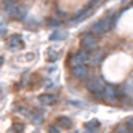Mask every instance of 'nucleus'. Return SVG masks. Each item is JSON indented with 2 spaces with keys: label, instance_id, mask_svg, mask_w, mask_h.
Masks as SVG:
<instances>
[{
  "label": "nucleus",
  "instance_id": "obj_20",
  "mask_svg": "<svg viewBox=\"0 0 133 133\" xmlns=\"http://www.w3.org/2000/svg\"><path fill=\"white\" fill-rule=\"evenodd\" d=\"M97 3H102V0H93V5H97Z\"/></svg>",
  "mask_w": 133,
  "mask_h": 133
},
{
  "label": "nucleus",
  "instance_id": "obj_19",
  "mask_svg": "<svg viewBox=\"0 0 133 133\" xmlns=\"http://www.w3.org/2000/svg\"><path fill=\"white\" fill-rule=\"evenodd\" d=\"M48 132H49V133H60V132H58V129H57L55 126H51Z\"/></svg>",
  "mask_w": 133,
  "mask_h": 133
},
{
  "label": "nucleus",
  "instance_id": "obj_7",
  "mask_svg": "<svg viewBox=\"0 0 133 133\" xmlns=\"http://www.w3.org/2000/svg\"><path fill=\"white\" fill-rule=\"evenodd\" d=\"M103 96L106 97V100H112L114 102L115 99H117V88H115L114 85H105V88H103Z\"/></svg>",
  "mask_w": 133,
  "mask_h": 133
},
{
  "label": "nucleus",
  "instance_id": "obj_10",
  "mask_svg": "<svg viewBox=\"0 0 133 133\" xmlns=\"http://www.w3.org/2000/svg\"><path fill=\"white\" fill-rule=\"evenodd\" d=\"M57 124L60 127H63V129H70V127L73 126L72 120H70L69 117H58V118H57Z\"/></svg>",
  "mask_w": 133,
  "mask_h": 133
},
{
  "label": "nucleus",
  "instance_id": "obj_12",
  "mask_svg": "<svg viewBox=\"0 0 133 133\" xmlns=\"http://www.w3.org/2000/svg\"><path fill=\"white\" fill-rule=\"evenodd\" d=\"M66 36H67L66 31H55V33H52V35L49 36V39H52V41H58V39H64Z\"/></svg>",
  "mask_w": 133,
  "mask_h": 133
},
{
  "label": "nucleus",
  "instance_id": "obj_17",
  "mask_svg": "<svg viewBox=\"0 0 133 133\" xmlns=\"http://www.w3.org/2000/svg\"><path fill=\"white\" fill-rule=\"evenodd\" d=\"M6 35V27L5 25H0V39Z\"/></svg>",
  "mask_w": 133,
  "mask_h": 133
},
{
  "label": "nucleus",
  "instance_id": "obj_15",
  "mask_svg": "<svg viewBox=\"0 0 133 133\" xmlns=\"http://www.w3.org/2000/svg\"><path fill=\"white\" fill-rule=\"evenodd\" d=\"M114 133H130V129H126L124 126H120V127H117V130Z\"/></svg>",
  "mask_w": 133,
  "mask_h": 133
},
{
  "label": "nucleus",
  "instance_id": "obj_3",
  "mask_svg": "<svg viewBox=\"0 0 133 133\" xmlns=\"http://www.w3.org/2000/svg\"><path fill=\"white\" fill-rule=\"evenodd\" d=\"M111 24H112L111 17H106V18H102L100 21H97L96 24L91 27V30H93V33H96V35H102V33H106L111 29Z\"/></svg>",
  "mask_w": 133,
  "mask_h": 133
},
{
  "label": "nucleus",
  "instance_id": "obj_18",
  "mask_svg": "<svg viewBox=\"0 0 133 133\" xmlns=\"http://www.w3.org/2000/svg\"><path fill=\"white\" fill-rule=\"evenodd\" d=\"M49 27H57V25L60 24V23H58V21H55V19H49Z\"/></svg>",
  "mask_w": 133,
  "mask_h": 133
},
{
  "label": "nucleus",
  "instance_id": "obj_13",
  "mask_svg": "<svg viewBox=\"0 0 133 133\" xmlns=\"http://www.w3.org/2000/svg\"><path fill=\"white\" fill-rule=\"evenodd\" d=\"M99 126H100V123H99V120H91L87 123V129L88 130H96V129H99Z\"/></svg>",
  "mask_w": 133,
  "mask_h": 133
},
{
  "label": "nucleus",
  "instance_id": "obj_8",
  "mask_svg": "<svg viewBox=\"0 0 133 133\" xmlns=\"http://www.w3.org/2000/svg\"><path fill=\"white\" fill-rule=\"evenodd\" d=\"M90 14H91V8H85V9H82L75 18L69 21V25H73V24H76V23H81L82 19H85L87 17H90Z\"/></svg>",
  "mask_w": 133,
  "mask_h": 133
},
{
  "label": "nucleus",
  "instance_id": "obj_14",
  "mask_svg": "<svg viewBox=\"0 0 133 133\" xmlns=\"http://www.w3.org/2000/svg\"><path fill=\"white\" fill-rule=\"evenodd\" d=\"M100 58H102V52H100V51H96L91 57H88V60H91L94 64H97V63L100 61Z\"/></svg>",
  "mask_w": 133,
  "mask_h": 133
},
{
  "label": "nucleus",
  "instance_id": "obj_11",
  "mask_svg": "<svg viewBox=\"0 0 133 133\" xmlns=\"http://www.w3.org/2000/svg\"><path fill=\"white\" fill-rule=\"evenodd\" d=\"M39 100H41L42 105H52L55 102V96H52V94H42L39 97Z\"/></svg>",
  "mask_w": 133,
  "mask_h": 133
},
{
  "label": "nucleus",
  "instance_id": "obj_9",
  "mask_svg": "<svg viewBox=\"0 0 133 133\" xmlns=\"http://www.w3.org/2000/svg\"><path fill=\"white\" fill-rule=\"evenodd\" d=\"M87 67L85 66H76V67H73L72 69V76L73 78H76V79H81V78H84L85 75H87Z\"/></svg>",
  "mask_w": 133,
  "mask_h": 133
},
{
  "label": "nucleus",
  "instance_id": "obj_6",
  "mask_svg": "<svg viewBox=\"0 0 133 133\" xmlns=\"http://www.w3.org/2000/svg\"><path fill=\"white\" fill-rule=\"evenodd\" d=\"M81 46H82V49H87V51L94 49L97 46V39L96 37H93V36L82 37V41H81Z\"/></svg>",
  "mask_w": 133,
  "mask_h": 133
},
{
  "label": "nucleus",
  "instance_id": "obj_4",
  "mask_svg": "<svg viewBox=\"0 0 133 133\" xmlns=\"http://www.w3.org/2000/svg\"><path fill=\"white\" fill-rule=\"evenodd\" d=\"M87 61H88V55L85 54V52H78V54H75L72 58H70V64H72L73 67L84 66Z\"/></svg>",
  "mask_w": 133,
  "mask_h": 133
},
{
  "label": "nucleus",
  "instance_id": "obj_2",
  "mask_svg": "<svg viewBox=\"0 0 133 133\" xmlns=\"http://www.w3.org/2000/svg\"><path fill=\"white\" fill-rule=\"evenodd\" d=\"M103 88H105V82L99 78H91L90 81L87 82V90L90 91L91 94L99 96V94L103 93Z\"/></svg>",
  "mask_w": 133,
  "mask_h": 133
},
{
  "label": "nucleus",
  "instance_id": "obj_16",
  "mask_svg": "<svg viewBox=\"0 0 133 133\" xmlns=\"http://www.w3.org/2000/svg\"><path fill=\"white\" fill-rule=\"evenodd\" d=\"M14 130L17 133H23L24 132V126L23 124H14Z\"/></svg>",
  "mask_w": 133,
  "mask_h": 133
},
{
  "label": "nucleus",
  "instance_id": "obj_21",
  "mask_svg": "<svg viewBox=\"0 0 133 133\" xmlns=\"http://www.w3.org/2000/svg\"><path fill=\"white\" fill-rule=\"evenodd\" d=\"M3 61H5V58H3V57H0V64H3Z\"/></svg>",
  "mask_w": 133,
  "mask_h": 133
},
{
  "label": "nucleus",
  "instance_id": "obj_5",
  "mask_svg": "<svg viewBox=\"0 0 133 133\" xmlns=\"http://www.w3.org/2000/svg\"><path fill=\"white\" fill-rule=\"evenodd\" d=\"M23 46H24V42H23L21 36L14 35L12 37H9V41H8V48L9 49H21Z\"/></svg>",
  "mask_w": 133,
  "mask_h": 133
},
{
  "label": "nucleus",
  "instance_id": "obj_1",
  "mask_svg": "<svg viewBox=\"0 0 133 133\" xmlns=\"http://www.w3.org/2000/svg\"><path fill=\"white\" fill-rule=\"evenodd\" d=\"M5 11L9 14V17H12L15 19H23L27 15V8L23 6V5H18L17 2L12 3V5H9V6H6Z\"/></svg>",
  "mask_w": 133,
  "mask_h": 133
}]
</instances>
